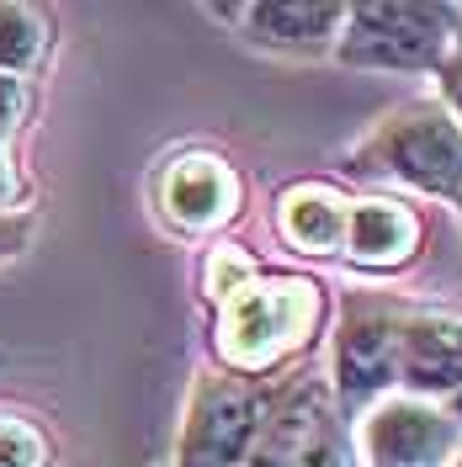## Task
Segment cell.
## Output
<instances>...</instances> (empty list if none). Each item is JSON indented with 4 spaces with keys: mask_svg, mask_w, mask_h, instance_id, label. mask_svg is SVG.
<instances>
[{
    "mask_svg": "<svg viewBox=\"0 0 462 467\" xmlns=\"http://www.w3.org/2000/svg\"><path fill=\"white\" fill-rule=\"evenodd\" d=\"M330 319V292L303 271H260L213 308V356L218 372L245 382H271L292 372Z\"/></svg>",
    "mask_w": 462,
    "mask_h": 467,
    "instance_id": "6da1fadb",
    "label": "cell"
},
{
    "mask_svg": "<svg viewBox=\"0 0 462 467\" xmlns=\"http://www.w3.org/2000/svg\"><path fill=\"white\" fill-rule=\"evenodd\" d=\"M346 171L377 192L404 186L415 197L462 202V128L436 96H409L377 117L346 149ZM399 192V197H404Z\"/></svg>",
    "mask_w": 462,
    "mask_h": 467,
    "instance_id": "7a4b0ae2",
    "label": "cell"
},
{
    "mask_svg": "<svg viewBox=\"0 0 462 467\" xmlns=\"http://www.w3.org/2000/svg\"><path fill=\"white\" fill-rule=\"evenodd\" d=\"M457 54V5H351L335 64L362 75H436Z\"/></svg>",
    "mask_w": 462,
    "mask_h": 467,
    "instance_id": "3957f363",
    "label": "cell"
},
{
    "mask_svg": "<svg viewBox=\"0 0 462 467\" xmlns=\"http://www.w3.org/2000/svg\"><path fill=\"white\" fill-rule=\"evenodd\" d=\"M399 324L404 303L388 292H351L330 340V409L346 425L367 404L399 393Z\"/></svg>",
    "mask_w": 462,
    "mask_h": 467,
    "instance_id": "277c9868",
    "label": "cell"
},
{
    "mask_svg": "<svg viewBox=\"0 0 462 467\" xmlns=\"http://www.w3.org/2000/svg\"><path fill=\"white\" fill-rule=\"evenodd\" d=\"M266 414V382H245L234 372H197L181 414L175 467H245Z\"/></svg>",
    "mask_w": 462,
    "mask_h": 467,
    "instance_id": "5b68a950",
    "label": "cell"
},
{
    "mask_svg": "<svg viewBox=\"0 0 462 467\" xmlns=\"http://www.w3.org/2000/svg\"><path fill=\"white\" fill-rule=\"evenodd\" d=\"M346 441L356 467H452L462 451V425L446 404L388 393L346 420Z\"/></svg>",
    "mask_w": 462,
    "mask_h": 467,
    "instance_id": "8992f818",
    "label": "cell"
},
{
    "mask_svg": "<svg viewBox=\"0 0 462 467\" xmlns=\"http://www.w3.org/2000/svg\"><path fill=\"white\" fill-rule=\"evenodd\" d=\"M149 197H154V213L171 234H186V239H218L234 218L245 213V171L234 165L229 154L218 149H175L171 160L154 171L149 181Z\"/></svg>",
    "mask_w": 462,
    "mask_h": 467,
    "instance_id": "52a82bcc",
    "label": "cell"
},
{
    "mask_svg": "<svg viewBox=\"0 0 462 467\" xmlns=\"http://www.w3.org/2000/svg\"><path fill=\"white\" fill-rule=\"evenodd\" d=\"M346 11L341 0H266V5H207L213 22L239 27L245 43H256L266 54L288 58H324L335 54L341 32H346Z\"/></svg>",
    "mask_w": 462,
    "mask_h": 467,
    "instance_id": "ba28073f",
    "label": "cell"
},
{
    "mask_svg": "<svg viewBox=\"0 0 462 467\" xmlns=\"http://www.w3.org/2000/svg\"><path fill=\"white\" fill-rule=\"evenodd\" d=\"M420 244H425V213L409 197H399V192H362V197H351L341 255L362 276H394V271L415 265L420 261Z\"/></svg>",
    "mask_w": 462,
    "mask_h": 467,
    "instance_id": "9c48e42d",
    "label": "cell"
},
{
    "mask_svg": "<svg viewBox=\"0 0 462 467\" xmlns=\"http://www.w3.org/2000/svg\"><path fill=\"white\" fill-rule=\"evenodd\" d=\"M462 388V314L404 308L399 324V393L446 404Z\"/></svg>",
    "mask_w": 462,
    "mask_h": 467,
    "instance_id": "30bf717a",
    "label": "cell"
},
{
    "mask_svg": "<svg viewBox=\"0 0 462 467\" xmlns=\"http://www.w3.org/2000/svg\"><path fill=\"white\" fill-rule=\"evenodd\" d=\"M346 213H351V192L346 186H335V181H292L277 192V202H271V234L282 239V250L292 255H341V244H346Z\"/></svg>",
    "mask_w": 462,
    "mask_h": 467,
    "instance_id": "8fae6325",
    "label": "cell"
},
{
    "mask_svg": "<svg viewBox=\"0 0 462 467\" xmlns=\"http://www.w3.org/2000/svg\"><path fill=\"white\" fill-rule=\"evenodd\" d=\"M54 48V16L43 5L0 0V75L32 80Z\"/></svg>",
    "mask_w": 462,
    "mask_h": 467,
    "instance_id": "7c38bea8",
    "label": "cell"
},
{
    "mask_svg": "<svg viewBox=\"0 0 462 467\" xmlns=\"http://www.w3.org/2000/svg\"><path fill=\"white\" fill-rule=\"evenodd\" d=\"M266 265L245 250V244H234V239H213L203 250V265H197V282H203V297L218 308L224 297H234V292L245 287L250 276H260Z\"/></svg>",
    "mask_w": 462,
    "mask_h": 467,
    "instance_id": "4fadbf2b",
    "label": "cell"
},
{
    "mask_svg": "<svg viewBox=\"0 0 462 467\" xmlns=\"http://www.w3.org/2000/svg\"><path fill=\"white\" fill-rule=\"evenodd\" d=\"M54 462V446L43 436V425L27 414H11L0 409V467H48Z\"/></svg>",
    "mask_w": 462,
    "mask_h": 467,
    "instance_id": "5bb4252c",
    "label": "cell"
},
{
    "mask_svg": "<svg viewBox=\"0 0 462 467\" xmlns=\"http://www.w3.org/2000/svg\"><path fill=\"white\" fill-rule=\"evenodd\" d=\"M32 107H37V90H32V80L0 75V144H11V139L27 128Z\"/></svg>",
    "mask_w": 462,
    "mask_h": 467,
    "instance_id": "9a60e30c",
    "label": "cell"
},
{
    "mask_svg": "<svg viewBox=\"0 0 462 467\" xmlns=\"http://www.w3.org/2000/svg\"><path fill=\"white\" fill-rule=\"evenodd\" d=\"M298 467H356V457H351V441H346V425H341L335 414L319 425V436L309 441V451L298 457Z\"/></svg>",
    "mask_w": 462,
    "mask_h": 467,
    "instance_id": "2e32d148",
    "label": "cell"
},
{
    "mask_svg": "<svg viewBox=\"0 0 462 467\" xmlns=\"http://www.w3.org/2000/svg\"><path fill=\"white\" fill-rule=\"evenodd\" d=\"M32 197V181L27 171L16 165V154H11V144H0V213H32L27 207Z\"/></svg>",
    "mask_w": 462,
    "mask_h": 467,
    "instance_id": "e0dca14e",
    "label": "cell"
},
{
    "mask_svg": "<svg viewBox=\"0 0 462 467\" xmlns=\"http://www.w3.org/2000/svg\"><path fill=\"white\" fill-rule=\"evenodd\" d=\"M431 96L457 117V128H462V54H452L441 69H436V90H431Z\"/></svg>",
    "mask_w": 462,
    "mask_h": 467,
    "instance_id": "ac0fdd59",
    "label": "cell"
},
{
    "mask_svg": "<svg viewBox=\"0 0 462 467\" xmlns=\"http://www.w3.org/2000/svg\"><path fill=\"white\" fill-rule=\"evenodd\" d=\"M32 234V213H0V255H16Z\"/></svg>",
    "mask_w": 462,
    "mask_h": 467,
    "instance_id": "d6986e66",
    "label": "cell"
},
{
    "mask_svg": "<svg viewBox=\"0 0 462 467\" xmlns=\"http://www.w3.org/2000/svg\"><path fill=\"white\" fill-rule=\"evenodd\" d=\"M446 414H452V420H457V425H462V388H457V393H452V399H446Z\"/></svg>",
    "mask_w": 462,
    "mask_h": 467,
    "instance_id": "ffe728a7",
    "label": "cell"
},
{
    "mask_svg": "<svg viewBox=\"0 0 462 467\" xmlns=\"http://www.w3.org/2000/svg\"><path fill=\"white\" fill-rule=\"evenodd\" d=\"M457 54H462V5H457Z\"/></svg>",
    "mask_w": 462,
    "mask_h": 467,
    "instance_id": "44dd1931",
    "label": "cell"
},
{
    "mask_svg": "<svg viewBox=\"0 0 462 467\" xmlns=\"http://www.w3.org/2000/svg\"><path fill=\"white\" fill-rule=\"evenodd\" d=\"M452 467H462V451H457V462H452Z\"/></svg>",
    "mask_w": 462,
    "mask_h": 467,
    "instance_id": "7402d4cb",
    "label": "cell"
},
{
    "mask_svg": "<svg viewBox=\"0 0 462 467\" xmlns=\"http://www.w3.org/2000/svg\"><path fill=\"white\" fill-rule=\"evenodd\" d=\"M457 213H462V202H457Z\"/></svg>",
    "mask_w": 462,
    "mask_h": 467,
    "instance_id": "603a6c76",
    "label": "cell"
}]
</instances>
